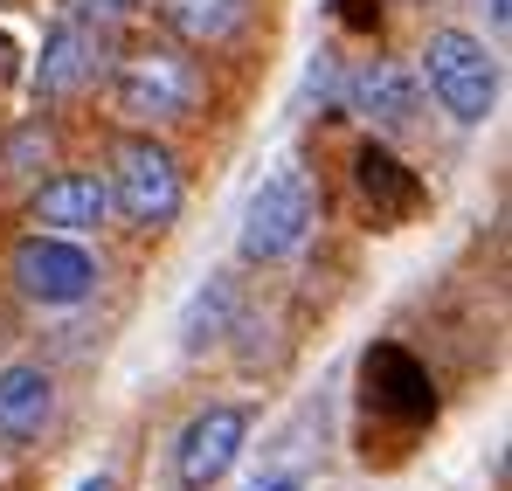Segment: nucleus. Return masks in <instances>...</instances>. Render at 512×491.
Returning a JSON list of instances; mask_svg holds the SVG:
<instances>
[{
	"label": "nucleus",
	"mask_w": 512,
	"mask_h": 491,
	"mask_svg": "<svg viewBox=\"0 0 512 491\" xmlns=\"http://www.w3.org/2000/svg\"><path fill=\"white\" fill-rule=\"evenodd\" d=\"M28 215H35V229L84 243V236L104 229V215H111V187H104V173H56V180L35 187Z\"/></svg>",
	"instance_id": "8"
},
{
	"label": "nucleus",
	"mask_w": 512,
	"mask_h": 491,
	"mask_svg": "<svg viewBox=\"0 0 512 491\" xmlns=\"http://www.w3.org/2000/svg\"><path fill=\"white\" fill-rule=\"evenodd\" d=\"M416 77H423V90L436 97V111L450 125H485L492 104H499V56L471 28H436L423 42Z\"/></svg>",
	"instance_id": "3"
},
{
	"label": "nucleus",
	"mask_w": 512,
	"mask_h": 491,
	"mask_svg": "<svg viewBox=\"0 0 512 491\" xmlns=\"http://www.w3.org/2000/svg\"><path fill=\"white\" fill-rule=\"evenodd\" d=\"M485 14H492V28H506V21H512V0H485Z\"/></svg>",
	"instance_id": "13"
},
{
	"label": "nucleus",
	"mask_w": 512,
	"mask_h": 491,
	"mask_svg": "<svg viewBox=\"0 0 512 491\" xmlns=\"http://www.w3.org/2000/svg\"><path fill=\"white\" fill-rule=\"evenodd\" d=\"M250 491H298V485H284V478H256Z\"/></svg>",
	"instance_id": "15"
},
{
	"label": "nucleus",
	"mask_w": 512,
	"mask_h": 491,
	"mask_svg": "<svg viewBox=\"0 0 512 491\" xmlns=\"http://www.w3.org/2000/svg\"><path fill=\"white\" fill-rule=\"evenodd\" d=\"M56 415V381L35 360H7L0 367V436L7 443H35Z\"/></svg>",
	"instance_id": "10"
},
{
	"label": "nucleus",
	"mask_w": 512,
	"mask_h": 491,
	"mask_svg": "<svg viewBox=\"0 0 512 491\" xmlns=\"http://www.w3.org/2000/svg\"><path fill=\"white\" fill-rule=\"evenodd\" d=\"M312 222H319V201H312V173L298 160H277L243 201V229H236V249L243 263H284L312 243Z\"/></svg>",
	"instance_id": "1"
},
{
	"label": "nucleus",
	"mask_w": 512,
	"mask_h": 491,
	"mask_svg": "<svg viewBox=\"0 0 512 491\" xmlns=\"http://www.w3.org/2000/svg\"><path fill=\"white\" fill-rule=\"evenodd\" d=\"M160 21L187 49H208V42H229L243 28V0H160Z\"/></svg>",
	"instance_id": "11"
},
{
	"label": "nucleus",
	"mask_w": 512,
	"mask_h": 491,
	"mask_svg": "<svg viewBox=\"0 0 512 491\" xmlns=\"http://www.w3.org/2000/svg\"><path fill=\"white\" fill-rule=\"evenodd\" d=\"M104 63V28H90L77 14H63L49 35H42V56H35V97H70L84 90Z\"/></svg>",
	"instance_id": "9"
},
{
	"label": "nucleus",
	"mask_w": 512,
	"mask_h": 491,
	"mask_svg": "<svg viewBox=\"0 0 512 491\" xmlns=\"http://www.w3.org/2000/svg\"><path fill=\"white\" fill-rule=\"evenodd\" d=\"M229 305H236V291H229V277H208V284L194 291V305H187V319H180V353H201L208 339H222V326H229Z\"/></svg>",
	"instance_id": "12"
},
{
	"label": "nucleus",
	"mask_w": 512,
	"mask_h": 491,
	"mask_svg": "<svg viewBox=\"0 0 512 491\" xmlns=\"http://www.w3.org/2000/svg\"><path fill=\"white\" fill-rule=\"evenodd\" d=\"M77 491H118V485H111V478L97 471V478H84V485H77Z\"/></svg>",
	"instance_id": "14"
},
{
	"label": "nucleus",
	"mask_w": 512,
	"mask_h": 491,
	"mask_svg": "<svg viewBox=\"0 0 512 491\" xmlns=\"http://www.w3.org/2000/svg\"><path fill=\"white\" fill-rule=\"evenodd\" d=\"M340 104H346V118H360L367 132L402 139V132L423 118V77H416L409 63H395V56H374V63H353V70H346Z\"/></svg>",
	"instance_id": "6"
},
{
	"label": "nucleus",
	"mask_w": 512,
	"mask_h": 491,
	"mask_svg": "<svg viewBox=\"0 0 512 491\" xmlns=\"http://www.w3.org/2000/svg\"><path fill=\"white\" fill-rule=\"evenodd\" d=\"M14 291L42 312H70L97 291V256L77 236H28L14 249Z\"/></svg>",
	"instance_id": "5"
},
{
	"label": "nucleus",
	"mask_w": 512,
	"mask_h": 491,
	"mask_svg": "<svg viewBox=\"0 0 512 491\" xmlns=\"http://www.w3.org/2000/svg\"><path fill=\"white\" fill-rule=\"evenodd\" d=\"M104 187H111V208H118L125 222H139V229H167L173 215H180V201H187L180 160H173L153 132H125V139L111 146Z\"/></svg>",
	"instance_id": "4"
},
{
	"label": "nucleus",
	"mask_w": 512,
	"mask_h": 491,
	"mask_svg": "<svg viewBox=\"0 0 512 491\" xmlns=\"http://www.w3.org/2000/svg\"><path fill=\"white\" fill-rule=\"evenodd\" d=\"M243 436H250V409H236V402L201 409L187 429H180V443H173V478H180L187 491H208L229 464H236Z\"/></svg>",
	"instance_id": "7"
},
{
	"label": "nucleus",
	"mask_w": 512,
	"mask_h": 491,
	"mask_svg": "<svg viewBox=\"0 0 512 491\" xmlns=\"http://www.w3.org/2000/svg\"><path fill=\"white\" fill-rule=\"evenodd\" d=\"M201 97H208L201 63H194L187 49H167V42L132 49V56L118 63V77H111V104H118V118H132V125H180V118L201 111Z\"/></svg>",
	"instance_id": "2"
}]
</instances>
